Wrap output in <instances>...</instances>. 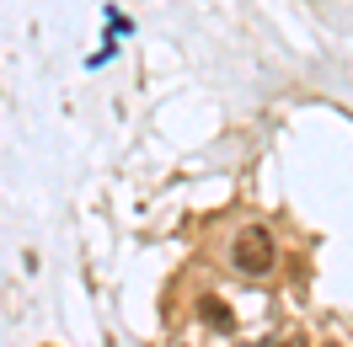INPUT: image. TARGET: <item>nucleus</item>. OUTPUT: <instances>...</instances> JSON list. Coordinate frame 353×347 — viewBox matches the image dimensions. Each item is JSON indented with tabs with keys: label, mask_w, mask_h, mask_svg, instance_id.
Segmentation results:
<instances>
[{
	"label": "nucleus",
	"mask_w": 353,
	"mask_h": 347,
	"mask_svg": "<svg viewBox=\"0 0 353 347\" xmlns=\"http://www.w3.org/2000/svg\"><path fill=\"white\" fill-rule=\"evenodd\" d=\"M230 267H236L241 278H268V273L279 267V246H273V235H268L263 224L236 230V240H230Z\"/></svg>",
	"instance_id": "1"
},
{
	"label": "nucleus",
	"mask_w": 353,
	"mask_h": 347,
	"mask_svg": "<svg viewBox=\"0 0 353 347\" xmlns=\"http://www.w3.org/2000/svg\"><path fill=\"white\" fill-rule=\"evenodd\" d=\"M279 347H305V342H279Z\"/></svg>",
	"instance_id": "3"
},
{
	"label": "nucleus",
	"mask_w": 353,
	"mask_h": 347,
	"mask_svg": "<svg viewBox=\"0 0 353 347\" xmlns=\"http://www.w3.org/2000/svg\"><path fill=\"white\" fill-rule=\"evenodd\" d=\"M199 315H203L209 326H214V331H230V326H236L230 304H225V299H214V294H203V299H199Z\"/></svg>",
	"instance_id": "2"
}]
</instances>
